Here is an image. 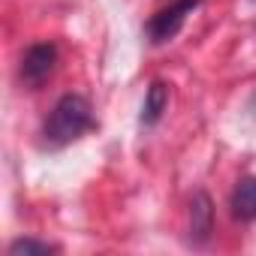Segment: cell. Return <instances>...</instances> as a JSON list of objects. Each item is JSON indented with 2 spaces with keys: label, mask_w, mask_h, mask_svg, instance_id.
Here are the masks:
<instances>
[{
  "label": "cell",
  "mask_w": 256,
  "mask_h": 256,
  "mask_svg": "<svg viewBox=\"0 0 256 256\" xmlns=\"http://www.w3.org/2000/svg\"><path fill=\"white\" fill-rule=\"evenodd\" d=\"M94 126H96V120H94L90 102L82 94H64L54 102V108H52V114L42 126V148L60 151V148L78 142Z\"/></svg>",
  "instance_id": "obj_1"
},
{
  "label": "cell",
  "mask_w": 256,
  "mask_h": 256,
  "mask_svg": "<svg viewBox=\"0 0 256 256\" xmlns=\"http://www.w3.org/2000/svg\"><path fill=\"white\" fill-rule=\"evenodd\" d=\"M202 4V0H172L169 6L157 10L148 24H145V34H148V42L151 46H163V42H172L178 36V30L184 28L187 16Z\"/></svg>",
  "instance_id": "obj_2"
},
{
  "label": "cell",
  "mask_w": 256,
  "mask_h": 256,
  "mask_svg": "<svg viewBox=\"0 0 256 256\" xmlns=\"http://www.w3.org/2000/svg\"><path fill=\"white\" fill-rule=\"evenodd\" d=\"M54 66H58V48H54V42H36V46H30L24 52L22 66H18V78L28 88H42L52 78Z\"/></svg>",
  "instance_id": "obj_3"
},
{
  "label": "cell",
  "mask_w": 256,
  "mask_h": 256,
  "mask_svg": "<svg viewBox=\"0 0 256 256\" xmlns=\"http://www.w3.org/2000/svg\"><path fill=\"white\" fill-rule=\"evenodd\" d=\"M211 232H214V205H211V196L199 190L190 199V244L205 247Z\"/></svg>",
  "instance_id": "obj_4"
},
{
  "label": "cell",
  "mask_w": 256,
  "mask_h": 256,
  "mask_svg": "<svg viewBox=\"0 0 256 256\" xmlns=\"http://www.w3.org/2000/svg\"><path fill=\"white\" fill-rule=\"evenodd\" d=\"M229 208H232V217L241 223L256 220V175H244L235 184V190L229 196Z\"/></svg>",
  "instance_id": "obj_5"
},
{
  "label": "cell",
  "mask_w": 256,
  "mask_h": 256,
  "mask_svg": "<svg viewBox=\"0 0 256 256\" xmlns=\"http://www.w3.org/2000/svg\"><path fill=\"white\" fill-rule=\"evenodd\" d=\"M169 108V84L154 78L145 90V106H142V124L145 126H157L163 112Z\"/></svg>",
  "instance_id": "obj_6"
},
{
  "label": "cell",
  "mask_w": 256,
  "mask_h": 256,
  "mask_svg": "<svg viewBox=\"0 0 256 256\" xmlns=\"http://www.w3.org/2000/svg\"><path fill=\"white\" fill-rule=\"evenodd\" d=\"M60 247L58 244H48V241H36V238H18L10 244V256H48V253H58Z\"/></svg>",
  "instance_id": "obj_7"
}]
</instances>
